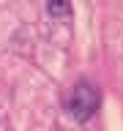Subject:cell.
Instances as JSON below:
<instances>
[{
	"label": "cell",
	"instance_id": "obj_2",
	"mask_svg": "<svg viewBox=\"0 0 123 131\" xmlns=\"http://www.w3.org/2000/svg\"><path fill=\"white\" fill-rule=\"evenodd\" d=\"M47 11L52 16H68L71 3H68V0H47Z\"/></svg>",
	"mask_w": 123,
	"mask_h": 131
},
{
	"label": "cell",
	"instance_id": "obj_1",
	"mask_svg": "<svg viewBox=\"0 0 123 131\" xmlns=\"http://www.w3.org/2000/svg\"><path fill=\"white\" fill-rule=\"evenodd\" d=\"M98 109V90L90 85V82H77L71 90V96H68V112H71L74 120H90Z\"/></svg>",
	"mask_w": 123,
	"mask_h": 131
}]
</instances>
